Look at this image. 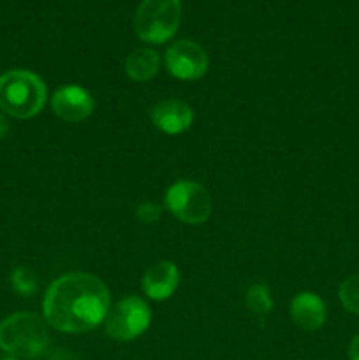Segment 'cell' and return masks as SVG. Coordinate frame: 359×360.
Wrapping results in <instances>:
<instances>
[{
  "label": "cell",
  "mask_w": 359,
  "mask_h": 360,
  "mask_svg": "<svg viewBox=\"0 0 359 360\" xmlns=\"http://www.w3.org/2000/svg\"><path fill=\"white\" fill-rule=\"evenodd\" d=\"M111 309L108 287L90 273H67L48 287L44 320L60 333L81 334L101 326Z\"/></svg>",
  "instance_id": "6da1fadb"
},
{
  "label": "cell",
  "mask_w": 359,
  "mask_h": 360,
  "mask_svg": "<svg viewBox=\"0 0 359 360\" xmlns=\"http://www.w3.org/2000/svg\"><path fill=\"white\" fill-rule=\"evenodd\" d=\"M46 97L44 81L30 70L13 69L0 76V109L14 118H34L44 108Z\"/></svg>",
  "instance_id": "7a4b0ae2"
},
{
  "label": "cell",
  "mask_w": 359,
  "mask_h": 360,
  "mask_svg": "<svg viewBox=\"0 0 359 360\" xmlns=\"http://www.w3.org/2000/svg\"><path fill=\"white\" fill-rule=\"evenodd\" d=\"M49 345L46 323L34 313H14L0 322V348L18 359H37Z\"/></svg>",
  "instance_id": "3957f363"
},
{
  "label": "cell",
  "mask_w": 359,
  "mask_h": 360,
  "mask_svg": "<svg viewBox=\"0 0 359 360\" xmlns=\"http://www.w3.org/2000/svg\"><path fill=\"white\" fill-rule=\"evenodd\" d=\"M182 23L180 0H143L134 14V32L150 44H162L175 37Z\"/></svg>",
  "instance_id": "277c9868"
},
{
  "label": "cell",
  "mask_w": 359,
  "mask_h": 360,
  "mask_svg": "<svg viewBox=\"0 0 359 360\" xmlns=\"http://www.w3.org/2000/svg\"><path fill=\"white\" fill-rule=\"evenodd\" d=\"M164 202L169 213L187 225L204 224L213 210L208 190L192 179H180L172 183L165 192Z\"/></svg>",
  "instance_id": "5b68a950"
},
{
  "label": "cell",
  "mask_w": 359,
  "mask_h": 360,
  "mask_svg": "<svg viewBox=\"0 0 359 360\" xmlns=\"http://www.w3.org/2000/svg\"><path fill=\"white\" fill-rule=\"evenodd\" d=\"M106 333L115 341H132L143 336L151 323V309L137 295H127L111 306L104 320Z\"/></svg>",
  "instance_id": "8992f818"
},
{
  "label": "cell",
  "mask_w": 359,
  "mask_h": 360,
  "mask_svg": "<svg viewBox=\"0 0 359 360\" xmlns=\"http://www.w3.org/2000/svg\"><path fill=\"white\" fill-rule=\"evenodd\" d=\"M165 67L176 79L196 81L208 72L210 58L197 42L180 39L165 51Z\"/></svg>",
  "instance_id": "52a82bcc"
},
{
  "label": "cell",
  "mask_w": 359,
  "mask_h": 360,
  "mask_svg": "<svg viewBox=\"0 0 359 360\" xmlns=\"http://www.w3.org/2000/svg\"><path fill=\"white\" fill-rule=\"evenodd\" d=\"M51 109L60 120L67 123H81L90 118L95 101L88 90L77 84L60 86L51 97Z\"/></svg>",
  "instance_id": "ba28073f"
},
{
  "label": "cell",
  "mask_w": 359,
  "mask_h": 360,
  "mask_svg": "<svg viewBox=\"0 0 359 360\" xmlns=\"http://www.w3.org/2000/svg\"><path fill=\"white\" fill-rule=\"evenodd\" d=\"M150 118L160 132L168 136H178L192 127L194 109L178 98H165L151 108Z\"/></svg>",
  "instance_id": "9c48e42d"
},
{
  "label": "cell",
  "mask_w": 359,
  "mask_h": 360,
  "mask_svg": "<svg viewBox=\"0 0 359 360\" xmlns=\"http://www.w3.org/2000/svg\"><path fill=\"white\" fill-rule=\"evenodd\" d=\"M180 287L178 266L171 260H160L146 269L143 276V292L151 301L172 297Z\"/></svg>",
  "instance_id": "30bf717a"
},
{
  "label": "cell",
  "mask_w": 359,
  "mask_h": 360,
  "mask_svg": "<svg viewBox=\"0 0 359 360\" xmlns=\"http://www.w3.org/2000/svg\"><path fill=\"white\" fill-rule=\"evenodd\" d=\"M289 313H291L292 322L299 329L308 330V333L320 329L326 322V304L313 292H299L291 301Z\"/></svg>",
  "instance_id": "8fae6325"
},
{
  "label": "cell",
  "mask_w": 359,
  "mask_h": 360,
  "mask_svg": "<svg viewBox=\"0 0 359 360\" xmlns=\"http://www.w3.org/2000/svg\"><path fill=\"white\" fill-rule=\"evenodd\" d=\"M160 69V56L157 51L148 48H137L125 58V72L130 79L137 83H146L157 76Z\"/></svg>",
  "instance_id": "7c38bea8"
},
{
  "label": "cell",
  "mask_w": 359,
  "mask_h": 360,
  "mask_svg": "<svg viewBox=\"0 0 359 360\" xmlns=\"http://www.w3.org/2000/svg\"><path fill=\"white\" fill-rule=\"evenodd\" d=\"M246 308L253 315H267V313L273 309V297H271V292L267 288V285L256 283L248 288L245 295Z\"/></svg>",
  "instance_id": "4fadbf2b"
},
{
  "label": "cell",
  "mask_w": 359,
  "mask_h": 360,
  "mask_svg": "<svg viewBox=\"0 0 359 360\" xmlns=\"http://www.w3.org/2000/svg\"><path fill=\"white\" fill-rule=\"evenodd\" d=\"M338 297H340L341 306L348 313L359 316V274L345 278L344 283L340 285V290H338Z\"/></svg>",
  "instance_id": "5bb4252c"
},
{
  "label": "cell",
  "mask_w": 359,
  "mask_h": 360,
  "mask_svg": "<svg viewBox=\"0 0 359 360\" xmlns=\"http://www.w3.org/2000/svg\"><path fill=\"white\" fill-rule=\"evenodd\" d=\"M11 283L13 288L20 295H32L37 290V280H35V274L32 273L28 267H16L11 274Z\"/></svg>",
  "instance_id": "9a60e30c"
},
{
  "label": "cell",
  "mask_w": 359,
  "mask_h": 360,
  "mask_svg": "<svg viewBox=\"0 0 359 360\" xmlns=\"http://www.w3.org/2000/svg\"><path fill=\"white\" fill-rule=\"evenodd\" d=\"M136 217L141 224L151 225L157 224L162 217V206L157 202H143L136 207Z\"/></svg>",
  "instance_id": "2e32d148"
},
{
  "label": "cell",
  "mask_w": 359,
  "mask_h": 360,
  "mask_svg": "<svg viewBox=\"0 0 359 360\" xmlns=\"http://www.w3.org/2000/svg\"><path fill=\"white\" fill-rule=\"evenodd\" d=\"M48 360H81L76 354H73L70 350H65V348H58V350L51 352L49 354Z\"/></svg>",
  "instance_id": "e0dca14e"
},
{
  "label": "cell",
  "mask_w": 359,
  "mask_h": 360,
  "mask_svg": "<svg viewBox=\"0 0 359 360\" xmlns=\"http://www.w3.org/2000/svg\"><path fill=\"white\" fill-rule=\"evenodd\" d=\"M348 359L359 360V334L352 338L351 345H348Z\"/></svg>",
  "instance_id": "ac0fdd59"
},
{
  "label": "cell",
  "mask_w": 359,
  "mask_h": 360,
  "mask_svg": "<svg viewBox=\"0 0 359 360\" xmlns=\"http://www.w3.org/2000/svg\"><path fill=\"white\" fill-rule=\"evenodd\" d=\"M9 120L6 118V116L2 115V112H0V141L4 139V137L7 136V134H9Z\"/></svg>",
  "instance_id": "d6986e66"
},
{
  "label": "cell",
  "mask_w": 359,
  "mask_h": 360,
  "mask_svg": "<svg viewBox=\"0 0 359 360\" xmlns=\"http://www.w3.org/2000/svg\"><path fill=\"white\" fill-rule=\"evenodd\" d=\"M2 360H21V359H18V357H14V355H7V357H4Z\"/></svg>",
  "instance_id": "ffe728a7"
}]
</instances>
